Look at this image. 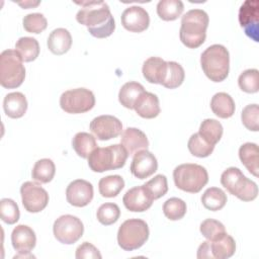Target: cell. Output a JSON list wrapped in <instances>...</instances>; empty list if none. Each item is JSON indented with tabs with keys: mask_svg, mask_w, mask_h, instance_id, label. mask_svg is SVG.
<instances>
[{
	"mask_svg": "<svg viewBox=\"0 0 259 259\" xmlns=\"http://www.w3.org/2000/svg\"><path fill=\"white\" fill-rule=\"evenodd\" d=\"M185 78L184 69L180 64L174 61L167 62V72L162 85L168 89L179 87Z\"/></svg>",
	"mask_w": 259,
	"mask_h": 259,
	"instance_id": "cell-35",
	"label": "cell"
},
{
	"mask_svg": "<svg viewBox=\"0 0 259 259\" xmlns=\"http://www.w3.org/2000/svg\"><path fill=\"white\" fill-rule=\"evenodd\" d=\"M15 50H5L0 55V84L7 89L19 87L25 78V68Z\"/></svg>",
	"mask_w": 259,
	"mask_h": 259,
	"instance_id": "cell-7",
	"label": "cell"
},
{
	"mask_svg": "<svg viewBox=\"0 0 259 259\" xmlns=\"http://www.w3.org/2000/svg\"><path fill=\"white\" fill-rule=\"evenodd\" d=\"M23 207L28 212H39L48 205L49 194L39 184L26 181L20 187Z\"/></svg>",
	"mask_w": 259,
	"mask_h": 259,
	"instance_id": "cell-11",
	"label": "cell"
},
{
	"mask_svg": "<svg viewBox=\"0 0 259 259\" xmlns=\"http://www.w3.org/2000/svg\"><path fill=\"white\" fill-rule=\"evenodd\" d=\"M72 46V36L66 28L54 29L48 37V48L55 55H64Z\"/></svg>",
	"mask_w": 259,
	"mask_h": 259,
	"instance_id": "cell-23",
	"label": "cell"
},
{
	"mask_svg": "<svg viewBox=\"0 0 259 259\" xmlns=\"http://www.w3.org/2000/svg\"><path fill=\"white\" fill-rule=\"evenodd\" d=\"M221 183L231 194L243 201L254 200L258 195L257 184L236 167H230L222 173Z\"/></svg>",
	"mask_w": 259,
	"mask_h": 259,
	"instance_id": "cell-6",
	"label": "cell"
},
{
	"mask_svg": "<svg viewBox=\"0 0 259 259\" xmlns=\"http://www.w3.org/2000/svg\"><path fill=\"white\" fill-rule=\"evenodd\" d=\"M72 147L76 154L81 158H88L89 155L97 148L95 138L85 132L77 133L72 140Z\"/></svg>",
	"mask_w": 259,
	"mask_h": 259,
	"instance_id": "cell-27",
	"label": "cell"
},
{
	"mask_svg": "<svg viewBox=\"0 0 259 259\" xmlns=\"http://www.w3.org/2000/svg\"><path fill=\"white\" fill-rule=\"evenodd\" d=\"M187 147H188L189 152L193 156L198 157V158L208 157L212 153V151L214 149V146L208 144L205 140H203L199 136L198 133L193 134L189 138L188 143H187Z\"/></svg>",
	"mask_w": 259,
	"mask_h": 259,
	"instance_id": "cell-36",
	"label": "cell"
},
{
	"mask_svg": "<svg viewBox=\"0 0 259 259\" xmlns=\"http://www.w3.org/2000/svg\"><path fill=\"white\" fill-rule=\"evenodd\" d=\"M150 235L147 223L140 219L123 222L117 232V243L124 251H133L142 247Z\"/></svg>",
	"mask_w": 259,
	"mask_h": 259,
	"instance_id": "cell-8",
	"label": "cell"
},
{
	"mask_svg": "<svg viewBox=\"0 0 259 259\" xmlns=\"http://www.w3.org/2000/svg\"><path fill=\"white\" fill-rule=\"evenodd\" d=\"M23 27L27 32L40 33L48 26L47 18L41 13H29L23 17Z\"/></svg>",
	"mask_w": 259,
	"mask_h": 259,
	"instance_id": "cell-43",
	"label": "cell"
},
{
	"mask_svg": "<svg viewBox=\"0 0 259 259\" xmlns=\"http://www.w3.org/2000/svg\"><path fill=\"white\" fill-rule=\"evenodd\" d=\"M227 200V194L218 187L207 188L201 196V202L203 206L211 211L222 209L226 205Z\"/></svg>",
	"mask_w": 259,
	"mask_h": 259,
	"instance_id": "cell-32",
	"label": "cell"
},
{
	"mask_svg": "<svg viewBox=\"0 0 259 259\" xmlns=\"http://www.w3.org/2000/svg\"><path fill=\"white\" fill-rule=\"evenodd\" d=\"M197 258L198 259H212L209 247V241H204L197 249Z\"/></svg>",
	"mask_w": 259,
	"mask_h": 259,
	"instance_id": "cell-46",
	"label": "cell"
},
{
	"mask_svg": "<svg viewBox=\"0 0 259 259\" xmlns=\"http://www.w3.org/2000/svg\"><path fill=\"white\" fill-rule=\"evenodd\" d=\"M239 22L247 36L258 41L259 31V2L258 0H247L239 9Z\"/></svg>",
	"mask_w": 259,
	"mask_h": 259,
	"instance_id": "cell-12",
	"label": "cell"
},
{
	"mask_svg": "<svg viewBox=\"0 0 259 259\" xmlns=\"http://www.w3.org/2000/svg\"><path fill=\"white\" fill-rule=\"evenodd\" d=\"M15 51L23 62H31L39 55V45L35 38L23 36L16 41Z\"/></svg>",
	"mask_w": 259,
	"mask_h": 259,
	"instance_id": "cell-30",
	"label": "cell"
},
{
	"mask_svg": "<svg viewBox=\"0 0 259 259\" xmlns=\"http://www.w3.org/2000/svg\"><path fill=\"white\" fill-rule=\"evenodd\" d=\"M173 179L177 188L189 192H199L208 182V173L198 164H181L173 171Z\"/></svg>",
	"mask_w": 259,
	"mask_h": 259,
	"instance_id": "cell-5",
	"label": "cell"
},
{
	"mask_svg": "<svg viewBox=\"0 0 259 259\" xmlns=\"http://www.w3.org/2000/svg\"><path fill=\"white\" fill-rule=\"evenodd\" d=\"M200 233L208 241H214L226 234L225 226L213 219H206L200 224Z\"/></svg>",
	"mask_w": 259,
	"mask_h": 259,
	"instance_id": "cell-40",
	"label": "cell"
},
{
	"mask_svg": "<svg viewBox=\"0 0 259 259\" xmlns=\"http://www.w3.org/2000/svg\"><path fill=\"white\" fill-rule=\"evenodd\" d=\"M55 238L62 244L76 243L83 235L84 226L80 219L72 214H64L58 218L53 226Z\"/></svg>",
	"mask_w": 259,
	"mask_h": 259,
	"instance_id": "cell-10",
	"label": "cell"
},
{
	"mask_svg": "<svg viewBox=\"0 0 259 259\" xmlns=\"http://www.w3.org/2000/svg\"><path fill=\"white\" fill-rule=\"evenodd\" d=\"M209 247L212 259L230 258L236 251L235 240L227 233L218 240L209 241Z\"/></svg>",
	"mask_w": 259,
	"mask_h": 259,
	"instance_id": "cell-25",
	"label": "cell"
},
{
	"mask_svg": "<svg viewBox=\"0 0 259 259\" xmlns=\"http://www.w3.org/2000/svg\"><path fill=\"white\" fill-rule=\"evenodd\" d=\"M130 169L135 177L145 179L157 171L158 162L154 154L148 150H142L134 155Z\"/></svg>",
	"mask_w": 259,
	"mask_h": 259,
	"instance_id": "cell-15",
	"label": "cell"
},
{
	"mask_svg": "<svg viewBox=\"0 0 259 259\" xmlns=\"http://www.w3.org/2000/svg\"><path fill=\"white\" fill-rule=\"evenodd\" d=\"M93 186L90 182L83 179L72 181L66 189L67 201L74 206L83 207L88 205L93 198Z\"/></svg>",
	"mask_w": 259,
	"mask_h": 259,
	"instance_id": "cell-14",
	"label": "cell"
},
{
	"mask_svg": "<svg viewBox=\"0 0 259 259\" xmlns=\"http://www.w3.org/2000/svg\"><path fill=\"white\" fill-rule=\"evenodd\" d=\"M90 131L100 141H108L118 137L122 132L121 121L113 115H99L89 124Z\"/></svg>",
	"mask_w": 259,
	"mask_h": 259,
	"instance_id": "cell-13",
	"label": "cell"
},
{
	"mask_svg": "<svg viewBox=\"0 0 259 259\" xmlns=\"http://www.w3.org/2000/svg\"><path fill=\"white\" fill-rule=\"evenodd\" d=\"M258 146L254 143H245L239 149V158L247 170L258 177Z\"/></svg>",
	"mask_w": 259,
	"mask_h": 259,
	"instance_id": "cell-26",
	"label": "cell"
},
{
	"mask_svg": "<svg viewBox=\"0 0 259 259\" xmlns=\"http://www.w3.org/2000/svg\"><path fill=\"white\" fill-rule=\"evenodd\" d=\"M134 109L143 118H154L161 111L159 98L154 93L144 91L137 99Z\"/></svg>",
	"mask_w": 259,
	"mask_h": 259,
	"instance_id": "cell-21",
	"label": "cell"
},
{
	"mask_svg": "<svg viewBox=\"0 0 259 259\" xmlns=\"http://www.w3.org/2000/svg\"><path fill=\"white\" fill-rule=\"evenodd\" d=\"M183 10L184 5L180 0H161L157 4V14L165 21L177 19Z\"/></svg>",
	"mask_w": 259,
	"mask_h": 259,
	"instance_id": "cell-31",
	"label": "cell"
},
{
	"mask_svg": "<svg viewBox=\"0 0 259 259\" xmlns=\"http://www.w3.org/2000/svg\"><path fill=\"white\" fill-rule=\"evenodd\" d=\"M19 208L17 203L10 198H2L0 201V217L1 220L8 224L13 225L19 220Z\"/></svg>",
	"mask_w": 259,
	"mask_h": 259,
	"instance_id": "cell-41",
	"label": "cell"
},
{
	"mask_svg": "<svg viewBox=\"0 0 259 259\" xmlns=\"http://www.w3.org/2000/svg\"><path fill=\"white\" fill-rule=\"evenodd\" d=\"M20 6H22L23 8H25V9H27V8H29V7H33V6H37L38 4H39V2H35V3H33V2H30V1H27V2H24V3H21V2H19L18 3Z\"/></svg>",
	"mask_w": 259,
	"mask_h": 259,
	"instance_id": "cell-47",
	"label": "cell"
},
{
	"mask_svg": "<svg viewBox=\"0 0 259 259\" xmlns=\"http://www.w3.org/2000/svg\"><path fill=\"white\" fill-rule=\"evenodd\" d=\"M11 243L18 253H30L35 246L36 237L31 228L26 225H18L12 231Z\"/></svg>",
	"mask_w": 259,
	"mask_h": 259,
	"instance_id": "cell-19",
	"label": "cell"
},
{
	"mask_svg": "<svg viewBox=\"0 0 259 259\" xmlns=\"http://www.w3.org/2000/svg\"><path fill=\"white\" fill-rule=\"evenodd\" d=\"M142 72L148 82L162 85L167 72V62L159 57H151L144 62Z\"/></svg>",
	"mask_w": 259,
	"mask_h": 259,
	"instance_id": "cell-20",
	"label": "cell"
},
{
	"mask_svg": "<svg viewBox=\"0 0 259 259\" xmlns=\"http://www.w3.org/2000/svg\"><path fill=\"white\" fill-rule=\"evenodd\" d=\"M128 155L125 149L118 144L104 148H96L88 157L90 169L97 173L122 168Z\"/></svg>",
	"mask_w": 259,
	"mask_h": 259,
	"instance_id": "cell-4",
	"label": "cell"
},
{
	"mask_svg": "<svg viewBox=\"0 0 259 259\" xmlns=\"http://www.w3.org/2000/svg\"><path fill=\"white\" fill-rule=\"evenodd\" d=\"M144 186L154 200L164 196L168 191L167 178L165 175H162V174L156 175L154 178L146 182Z\"/></svg>",
	"mask_w": 259,
	"mask_h": 259,
	"instance_id": "cell-42",
	"label": "cell"
},
{
	"mask_svg": "<svg viewBox=\"0 0 259 259\" xmlns=\"http://www.w3.org/2000/svg\"><path fill=\"white\" fill-rule=\"evenodd\" d=\"M76 4L81 6L76 14V20L85 25L91 35L105 38L112 34L115 22L107 3L104 1H81Z\"/></svg>",
	"mask_w": 259,
	"mask_h": 259,
	"instance_id": "cell-1",
	"label": "cell"
},
{
	"mask_svg": "<svg viewBox=\"0 0 259 259\" xmlns=\"http://www.w3.org/2000/svg\"><path fill=\"white\" fill-rule=\"evenodd\" d=\"M56 173V166L51 159L45 158L35 162L31 177L38 183H49L53 180Z\"/></svg>",
	"mask_w": 259,
	"mask_h": 259,
	"instance_id": "cell-33",
	"label": "cell"
},
{
	"mask_svg": "<svg viewBox=\"0 0 259 259\" xmlns=\"http://www.w3.org/2000/svg\"><path fill=\"white\" fill-rule=\"evenodd\" d=\"M95 105L93 92L86 88L67 90L60 97V106L67 113H84Z\"/></svg>",
	"mask_w": 259,
	"mask_h": 259,
	"instance_id": "cell-9",
	"label": "cell"
},
{
	"mask_svg": "<svg viewBox=\"0 0 259 259\" xmlns=\"http://www.w3.org/2000/svg\"><path fill=\"white\" fill-rule=\"evenodd\" d=\"M145 91L142 84L138 82H126L123 84L118 93V100L122 106L128 109H134V105L139 96Z\"/></svg>",
	"mask_w": 259,
	"mask_h": 259,
	"instance_id": "cell-28",
	"label": "cell"
},
{
	"mask_svg": "<svg viewBox=\"0 0 259 259\" xmlns=\"http://www.w3.org/2000/svg\"><path fill=\"white\" fill-rule=\"evenodd\" d=\"M212 112L221 118H229L235 112V102L231 95L226 92L215 93L210 100Z\"/></svg>",
	"mask_w": 259,
	"mask_h": 259,
	"instance_id": "cell-24",
	"label": "cell"
},
{
	"mask_svg": "<svg viewBox=\"0 0 259 259\" xmlns=\"http://www.w3.org/2000/svg\"><path fill=\"white\" fill-rule=\"evenodd\" d=\"M208 22V15L204 10L191 9L187 11L181 19L179 31L181 42L189 49L200 47L205 40Z\"/></svg>",
	"mask_w": 259,
	"mask_h": 259,
	"instance_id": "cell-2",
	"label": "cell"
},
{
	"mask_svg": "<svg viewBox=\"0 0 259 259\" xmlns=\"http://www.w3.org/2000/svg\"><path fill=\"white\" fill-rule=\"evenodd\" d=\"M223 125L220 121L213 118H206L202 120L199 126L198 134L208 144L215 146L223 136Z\"/></svg>",
	"mask_w": 259,
	"mask_h": 259,
	"instance_id": "cell-29",
	"label": "cell"
},
{
	"mask_svg": "<svg viewBox=\"0 0 259 259\" xmlns=\"http://www.w3.org/2000/svg\"><path fill=\"white\" fill-rule=\"evenodd\" d=\"M120 215V209L117 204L112 202H106L99 206L96 212L97 220L104 226H110L117 222Z\"/></svg>",
	"mask_w": 259,
	"mask_h": 259,
	"instance_id": "cell-39",
	"label": "cell"
},
{
	"mask_svg": "<svg viewBox=\"0 0 259 259\" xmlns=\"http://www.w3.org/2000/svg\"><path fill=\"white\" fill-rule=\"evenodd\" d=\"M153 198L144 185L135 186L128 189L122 197L126 209L134 212L146 211L152 206Z\"/></svg>",
	"mask_w": 259,
	"mask_h": 259,
	"instance_id": "cell-17",
	"label": "cell"
},
{
	"mask_svg": "<svg viewBox=\"0 0 259 259\" xmlns=\"http://www.w3.org/2000/svg\"><path fill=\"white\" fill-rule=\"evenodd\" d=\"M186 203L178 197H171L163 204V212L170 221L181 220L186 213Z\"/></svg>",
	"mask_w": 259,
	"mask_h": 259,
	"instance_id": "cell-37",
	"label": "cell"
},
{
	"mask_svg": "<svg viewBox=\"0 0 259 259\" xmlns=\"http://www.w3.org/2000/svg\"><path fill=\"white\" fill-rule=\"evenodd\" d=\"M124 187V180L119 175H108L99 180L98 189L103 197H115Z\"/></svg>",
	"mask_w": 259,
	"mask_h": 259,
	"instance_id": "cell-34",
	"label": "cell"
},
{
	"mask_svg": "<svg viewBox=\"0 0 259 259\" xmlns=\"http://www.w3.org/2000/svg\"><path fill=\"white\" fill-rule=\"evenodd\" d=\"M101 257L99 250L89 242L82 243L76 249L77 259H101Z\"/></svg>",
	"mask_w": 259,
	"mask_h": 259,
	"instance_id": "cell-45",
	"label": "cell"
},
{
	"mask_svg": "<svg viewBox=\"0 0 259 259\" xmlns=\"http://www.w3.org/2000/svg\"><path fill=\"white\" fill-rule=\"evenodd\" d=\"M200 65L208 79L213 82H222L229 75V51L222 45H212L202 52Z\"/></svg>",
	"mask_w": 259,
	"mask_h": 259,
	"instance_id": "cell-3",
	"label": "cell"
},
{
	"mask_svg": "<svg viewBox=\"0 0 259 259\" xmlns=\"http://www.w3.org/2000/svg\"><path fill=\"white\" fill-rule=\"evenodd\" d=\"M241 90L247 93H256L259 90V72L257 69L245 70L238 79Z\"/></svg>",
	"mask_w": 259,
	"mask_h": 259,
	"instance_id": "cell-38",
	"label": "cell"
},
{
	"mask_svg": "<svg viewBox=\"0 0 259 259\" xmlns=\"http://www.w3.org/2000/svg\"><path fill=\"white\" fill-rule=\"evenodd\" d=\"M242 122L249 131L259 130V107L258 104H249L243 108L241 114Z\"/></svg>",
	"mask_w": 259,
	"mask_h": 259,
	"instance_id": "cell-44",
	"label": "cell"
},
{
	"mask_svg": "<svg viewBox=\"0 0 259 259\" xmlns=\"http://www.w3.org/2000/svg\"><path fill=\"white\" fill-rule=\"evenodd\" d=\"M3 109L8 117H22L27 110V100L21 92L8 93L3 100Z\"/></svg>",
	"mask_w": 259,
	"mask_h": 259,
	"instance_id": "cell-22",
	"label": "cell"
},
{
	"mask_svg": "<svg viewBox=\"0 0 259 259\" xmlns=\"http://www.w3.org/2000/svg\"><path fill=\"white\" fill-rule=\"evenodd\" d=\"M120 144L125 149L128 156H134L136 153L147 150L149 147L146 134L136 127H127L122 132Z\"/></svg>",
	"mask_w": 259,
	"mask_h": 259,
	"instance_id": "cell-18",
	"label": "cell"
},
{
	"mask_svg": "<svg viewBox=\"0 0 259 259\" xmlns=\"http://www.w3.org/2000/svg\"><path fill=\"white\" fill-rule=\"evenodd\" d=\"M122 26L132 32H142L150 24L149 13L141 6H130L121 14Z\"/></svg>",
	"mask_w": 259,
	"mask_h": 259,
	"instance_id": "cell-16",
	"label": "cell"
}]
</instances>
